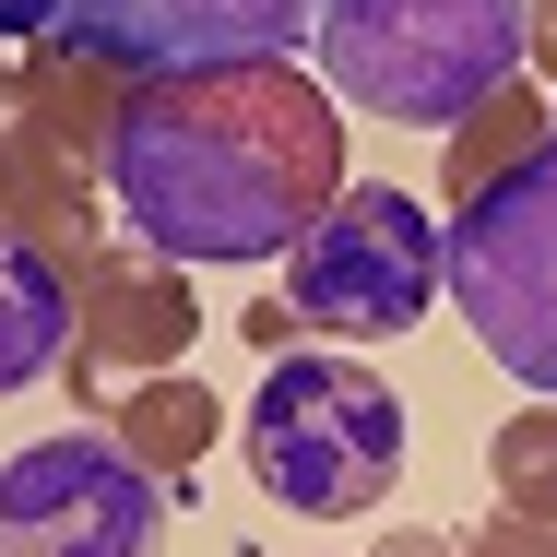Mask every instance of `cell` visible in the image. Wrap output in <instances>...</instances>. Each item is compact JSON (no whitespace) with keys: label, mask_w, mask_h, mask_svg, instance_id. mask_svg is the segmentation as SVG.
Segmentation results:
<instances>
[{"label":"cell","mask_w":557,"mask_h":557,"mask_svg":"<svg viewBox=\"0 0 557 557\" xmlns=\"http://www.w3.org/2000/svg\"><path fill=\"white\" fill-rule=\"evenodd\" d=\"M237 333H249V356H285V344H297V309H285V297H249Z\"/></svg>","instance_id":"cell-15"},{"label":"cell","mask_w":557,"mask_h":557,"mask_svg":"<svg viewBox=\"0 0 557 557\" xmlns=\"http://www.w3.org/2000/svg\"><path fill=\"white\" fill-rule=\"evenodd\" d=\"M321 84L333 108L392 131H462L510 84H534V0H333Z\"/></svg>","instance_id":"cell-2"},{"label":"cell","mask_w":557,"mask_h":557,"mask_svg":"<svg viewBox=\"0 0 557 557\" xmlns=\"http://www.w3.org/2000/svg\"><path fill=\"white\" fill-rule=\"evenodd\" d=\"M450 309L522 392L557 404V131L510 178L450 202Z\"/></svg>","instance_id":"cell-5"},{"label":"cell","mask_w":557,"mask_h":557,"mask_svg":"<svg viewBox=\"0 0 557 557\" xmlns=\"http://www.w3.org/2000/svg\"><path fill=\"white\" fill-rule=\"evenodd\" d=\"M96 178L166 261H297V237L344 202V108L285 60L166 72L119 96Z\"/></svg>","instance_id":"cell-1"},{"label":"cell","mask_w":557,"mask_h":557,"mask_svg":"<svg viewBox=\"0 0 557 557\" xmlns=\"http://www.w3.org/2000/svg\"><path fill=\"white\" fill-rule=\"evenodd\" d=\"M321 12L333 0H72L48 48L108 72V84H166V72L285 60L297 36H321Z\"/></svg>","instance_id":"cell-8"},{"label":"cell","mask_w":557,"mask_h":557,"mask_svg":"<svg viewBox=\"0 0 557 557\" xmlns=\"http://www.w3.org/2000/svg\"><path fill=\"white\" fill-rule=\"evenodd\" d=\"M368 557H462V534H440V522H404V534H380Z\"/></svg>","instance_id":"cell-16"},{"label":"cell","mask_w":557,"mask_h":557,"mask_svg":"<svg viewBox=\"0 0 557 557\" xmlns=\"http://www.w3.org/2000/svg\"><path fill=\"white\" fill-rule=\"evenodd\" d=\"M462 557H557L546 522H522V510H486L474 534H462Z\"/></svg>","instance_id":"cell-14"},{"label":"cell","mask_w":557,"mask_h":557,"mask_svg":"<svg viewBox=\"0 0 557 557\" xmlns=\"http://www.w3.org/2000/svg\"><path fill=\"white\" fill-rule=\"evenodd\" d=\"M178 486L143 474L108 428H48L0 450V557H166Z\"/></svg>","instance_id":"cell-6"},{"label":"cell","mask_w":557,"mask_h":557,"mask_svg":"<svg viewBox=\"0 0 557 557\" xmlns=\"http://www.w3.org/2000/svg\"><path fill=\"white\" fill-rule=\"evenodd\" d=\"M534 72H557V0H534Z\"/></svg>","instance_id":"cell-18"},{"label":"cell","mask_w":557,"mask_h":557,"mask_svg":"<svg viewBox=\"0 0 557 557\" xmlns=\"http://www.w3.org/2000/svg\"><path fill=\"white\" fill-rule=\"evenodd\" d=\"M72 0H0V36H60Z\"/></svg>","instance_id":"cell-17"},{"label":"cell","mask_w":557,"mask_h":557,"mask_svg":"<svg viewBox=\"0 0 557 557\" xmlns=\"http://www.w3.org/2000/svg\"><path fill=\"white\" fill-rule=\"evenodd\" d=\"M486 474H498V510H522V522L557 534V404H522L486 440Z\"/></svg>","instance_id":"cell-13"},{"label":"cell","mask_w":557,"mask_h":557,"mask_svg":"<svg viewBox=\"0 0 557 557\" xmlns=\"http://www.w3.org/2000/svg\"><path fill=\"white\" fill-rule=\"evenodd\" d=\"M214 428H225V404H214V380H190V368H178V380H143V392L108 416V440L131 450L143 474H166L178 498H190V462L214 450Z\"/></svg>","instance_id":"cell-11"},{"label":"cell","mask_w":557,"mask_h":557,"mask_svg":"<svg viewBox=\"0 0 557 557\" xmlns=\"http://www.w3.org/2000/svg\"><path fill=\"white\" fill-rule=\"evenodd\" d=\"M440 285H450V225L428 214L416 190H392V178H356L333 214L297 237V261H285L297 333H333L344 356L416 333V321L440 309Z\"/></svg>","instance_id":"cell-4"},{"label":"cell","mask_w":557,"mask_h":557,"mask_svg":"<svg viewBox=\"0 0 557 557\" xmlns=\"http://www.w3.org/2000/svg\"><path fill=\"white\" fill-rule=\"evenodd\" d=\"M0 225L36 237V249H60V261H96L108 249L96 237V178L72 154H48L36 131H0Z\"/></svg>","instance_id":"cell-10"},{"label":"cell","mask_w":557,"mask_h":557,"mask_svg":"<svg viewBox=\"0 0 557 557\" xmlns=\"http://www.w3.org/2000/svg\"><path fill=\"white\" fill-rule=\"evenodd\" d=\"M534 143H546V96H534V84H510L498 108H474L462 131H450V190L474 202V190H486V178H510Z\"/></svg>","instance_id":"cell-12"},{"label":"cell","mask_w":557,"mask_h":557,"mask_svg":"<svg viewBox=\"0 0 557 557\" xmlns=\"http://www.w3.org/2000/svg\"><path fill=\"white\" fill-rule=\"evenodd\" d=\"M190 344H202L190 261H166L143 237H108L96 261H72V356H60V380H72V404H96V428L143 380H178Z\"/></svg>","instance_id":"cell-7"},{"label":"cell","mask_w":557,"mask_h":557,"mask_svg":"<svg viewBox=\"0 0 557 557\" xmlns=\"http://www.w3.org/2000/svg\"><path fill=\"white\" fill-rule=\"evenodd\" d=\"M249 486L297 522H356L404 486V392L368 356H273L249 416Z\"/></svg>","instance_id":"cell-3"},{"label":"cell","mask_w":557,"mask_h":557,"mask_svg":"<svg viewBox=\"0 0 557 557\" xmlns=\"http://www.w3.org/2000/svg\"><path fill=\"white\" fill-rule=\"evenodd\" d=\"M72 356V261L0 225V392H36Z\"/></svg>","instance_id":"cell-9"},{"label":"cell","mask_w":557,"mask_h":557,"mask_svg":"<svg viewBox=\"0 0 557 557\" xmlns=\"http://www.w3.org/2000/svg\"><path fill=\"white\" fill-rule=\"evenodd\" d=\"M0 108H12V60H0Z\"/></svg>","instance_id":"cell-19"}]
</instances>
